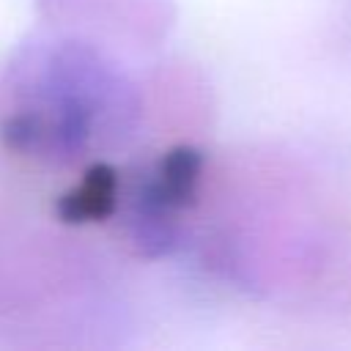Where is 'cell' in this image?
Returning a JSON list of instances; mask_svg holds the SVG:
<instances>
[{"instance_id": "6da1fadb", "label": "cell", "mask_w": 351, "mask_h": 351, "mask_svg": "<svg viewBox=\"0 0 351 351\" xmlns=\"http://www.w3.org/2000/svg\"><path fill=\"white\" fill-rule=\"evenodd\" d=\"M140 112L137 88L85 36L33 38L0 80V137L49 165H74L123 143Z\"/></svg>"}, {"instance_id": "277c9868", "label": "cell", "mask_w": 351, "mask_h": 351, "mask_svg": "<svg viewBox=\"0 0 351 351\" xmlns=\"http://www.w3.org/2000/svg\"><path fill=\"white\" fill-rule=\"evenodd\" d=\"M123 192L121 173L107 162H93L63 195L58 211L66 222H99L118 211Z\"/></svg>"}, {"instance_id": "7a4b0ae2", "label": "cell", "mask_w": 351, "mask_h": 351, "mask_svg": "<svg viewBox=\"0 0 351 351\" xmlns=\"http://www.w3.org/2000/svg\"><path fill=\"white\" fill-rule=\"evenodd\" d=\"M203 176V154L195 145H173L129 189L126 203L121 200L126 233L143 255H165L181 244L184 217L200 200Z\"/></svg>"}, {"instance_id": "3957f363", "label": "cell", "mask_w": 351, "mask_h": 351, "mask_svg": "<svg viewBox=\"0 0 351 351\" xmlns=\"http://www.w3.org/2000/svg\"><path fill=\"white\" fill-rule=\"evenodd\" d=\"M44 11L63 25H143L148 33L167 25L165 0H41Z\"/></svg>"}]
</instances>
